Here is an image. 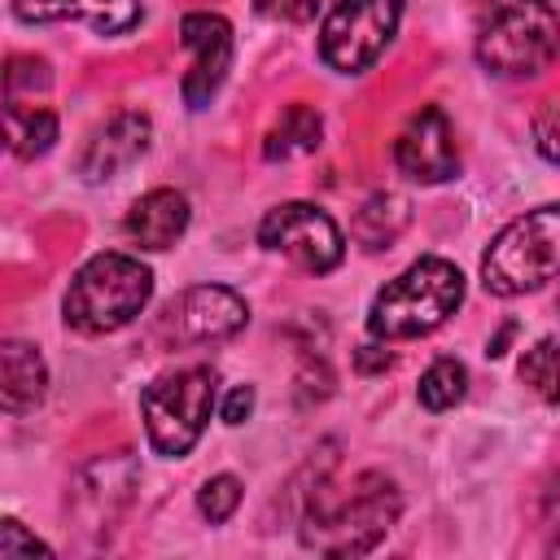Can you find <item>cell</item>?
Segmentation results:
<instances>
[{
	"instance_id": "cell-3",
	"label": "cell",
	"mask_w": 560,
	"mask_h": 560,
	"mask_svg": "<svg viewBox=\"0 0 560 560\" xmlns=\"http://www.w3.org/2000/svg\"><path fill=\"white\" fill-rule=\"evenodd\" d=\"M153 298V271L131 254H92L61 302V315L83 337H105L127 328Z\"/></svg>"
},
{
	"instance_id": "cell-21",
	"label": "cell",
	"mask_w": 560,
	"mask_h": 560,
	"mask_svg": "<svg viewBox=\"0 0 560 560\" xmlns=\"http://www.w3.org/2000/svg\"><path fill=\"white\" fill-rule=\"evenodd\" d=\"M48 83H52V70H48V61L44 57H13L9 61V70H4V92H9V101H22V92H48Z\"/></svg>"
},
{
	"instance_id": "cell-12",
	"label": "cell",
	"mask_w": 560,
	"mask_h": 560,
	"mask_svg": "<svg viewBox=\"0 0 560 560\" xmlns=\"http://www.w3.org/2000/svg\"><path fill=\"white\" fill-rule=\"evenodd\" d=\"M149 136H153L149 114H140V109H122V114H114L105 127L92 131L88 149L79 153V175L92 179V184L114 179L118 171H127L131 162L144 158Z\"/></svg>"
},
{
	"instance_id": "cell-19",
	"label": "cell",
	"mask_w": 560,
	"mask_h": 560,
	"mask_svg": "<svg viewBox=\"0 0 560 560\" xmlns=\"http://www.w3.org/2000/svg\"><path fill=\"white\" fill-rule=\"evenodd\" d=\"M521 381L551 407H560V337H542L521 359Z\"/></svg>"
},
{
	"instance_id": "cell-8",
	"label": "cell",
	"mask_w": 560,
	"mask_h": 560,
	"mask_svg": "<svg viewBox=\"0 0 560 560\" xmlns=\"http://www.w3.org/2000/svg\"><path fill=\"white\" fill-rule=\"evenodd\" d=\"M258 241H262V249L293 258L311 276L332 271L346 254L341 228L311 201H284V206L267 210L262 223H258Z\"/></svg>"
},
{
	"instance_id": "cell-6",
	"label": "cell",
	"mask_w": 560,
	"mask_h": 560,
	"mask_svg": "<svg viewBox=\"0 0 560 560\" xmlns=\"http://www.w3.org/2000/svg\"><path fill=\"white\" fill-rule=\"evenodd\" d=\"M214 411V372L210 368H179L144 385L140 416L149 429V446L166 459H179L197 446Z\"/></svg>"
},
{
	"instance_id": "cell-23",
	"label": "cell",
	"mask_w": 560,
	"mask_h": 560,
	"mask_svg": "<svg viewBox=\"0 0 560 560\" xmlns=\"http://www.w3.org/2000/svg\"><path fill=\"white\" fill-rule=\"evenodd\" d=\"M534 149L560 166V105H547L538 118H534Z\"/></svg>"
},
{
	"instance_id": "cell-24",
	"label": "cell",
	"mask_w": 560,
	"mask_h": 560,
	"mask_svg": "<svg viewBox=\"0 0 560 560\" xmlns=\"http://www.w3.org/2000/svg\"><path fill=\"white\" fill-rule=\"evenodd\" d=\"M258 9L267 18H280V22H311L319 0H258Z\"/></svg>"
},
{
	"instance_id": "cell-13",
	"label": "cell",
	"mask_w": 560,
	"mask_h": 560,
	"mask_svg": "<svg viewBox=\"0 0 560 560\" xmlns=\"http://www.w3.org/2000/svg\"><path fill=\"white\" fill-rule=\"evenodd\" d=\"M22 22H83L96 35H122L140 22V0H13Z\"/></svg>"
},
{
	"instance_id": "cell-26",
	"label": "cell",
	"mask_w": 560,
	"mask_h": 560,
	"mask_svg": "<svg viewBox=\"0 0 560 560\" xmlns=\"http://www.w3.org/2000/svg\"><path fill=\"white\" fill-rule=\"evenodd\" d=\"M254 411V389L249 385H236L228 398H223V424H245Z\"/></svg>"
},
{
	"instance_id": "cell-18",
	"label": "cell",
	"mask_w": 560,
	"mask_h": 560,
	"mask_svg": "<svg viewBox=\"0 0 560 560\" xmlns=\"http://www.w3.org/2000/svg\"><path fill=\"white\" fill-rule=\"evenodd\" d=\"M416 394H420V402H424L429 411H451V407L464 402V394H468V372H464V363H459V359H438V363H429Z\"/></svg>"
},
{
	"instance_id": "cell-7",
	"label": "cell",
	"mask_w": 560,
	"mask_h": 560,
	"mask_svg": "<svg viewBox=\"0 0 560 560\" xmlns=\"http://www.w3.org/2000/svg\"><path fill=\"white\" fill-rule=\"evenodd\" d=\"M398 18L402 0H337L319 26V57L341 74H359L389 48Z\"/></svg>"
},
{
	"instance_id": "cell-9",
	"label": "cell",
	"mask_w": 560,
	"mask_h": 560,
	"mask_svg": "<svg viewBox=\"0 0 560 560\" xmlns=\"http://www.w3.org/2000/svg\"><path fill=\"white\" fill-rule=\"evenodd\" d=\"M245 324H249V306L241 293L223 284H197V289H184L162 311L158 332L175 346H214V341L236 337Z\"/></svg>"
},
{
	"instance_id": "cell-14",
	"label": "cell",
	"mask_w": 560,
	"mask_h": 560,
	"mask_svg": "<svg viewBox=\"0 0 560 560\" xmlns=\"http://www.w3.org/2000/svg\"><path fill=\"white\" fill-rule=\"evenodd\" d=\"M122 228L140 249H171L188 228V197L175 188H153L127 210Z\"/></svg>"
},
{
	"instance_id": "cell-10",
	"label": "cell",
	"mask_w": 560,
	"mask_h": 560,
	"mask_svg": "<svg viewBox=\"0 0 560 560\" xmlns=\"http://www.w3.org/2000/svg\"><path fill=\"white\" fill-rule=\"evenodd\" d=\"M179 35H184V48L192 52V66L179 83L184 105L206 109L214 101V92L223 88L228 66H232V26L219 13H188L179 22Z\"/></svg>"
},
{
	"instance_id": "cell-22",
	"label": "cell",
	"mask_w": 560,
	"mask_h": 560,
	"mask_svg": "<svg viewBox=\"0 0 560 560\" xmlns=\"http://www.w3.org/2000/svg\"><path fill=\"white\" fill-rule=\"evenodd\" d=\"M18 556H52L48 542H39L35 534H26L13 516L0 525V560H18Z\"/></svg>"
},
{
	"instance_id": "cell-25",
	"label": "cell",
	"mask_w": 560,
	"mask_h": 560,
	"mask_svg": "<svg viewBox=\"0 0 560 560\" xmlns=\"http://www.w3.org/2000/svg\"><path fill=\"white\" fill-rule=\"evenodd\" d=\"M542 534H547V551L560 556V481L542 499Z\"/></svg>"
},
{
	"instance_id": "cell-4",
	"label": "cell",
	"mask_w": 560,
	"mask_h": 560,
	"mask_svg": "<svg viewBox=\"0 0 560 560\" xmlns=\"http://www.w3.org/2000/svg\"><path fill=\"white\" fill-rule=\"evenodd\" d=\"M459 302H464L459 267L446 258H416L402 276H394L376 293V302L368 311V332L376 341L424 337L438 324H446V315H455Z\"/></svg>"
},
{
	"instance_id": "cell-17",
	"label": "cell",
	"mask_w": 560,
	"mask_h": 560,
	"mask_svg": "<svg viewBox=\"0 0 560 560\" xmlns=\"http://www.w3.org/2000/svg\"><path fill=\"white\" fill-rule=\"evenodd\" d=\"M319 136H324V122L311 105H289L280 114V122L267 131V144L262 153L276 162V158H293V153H315L319 149Z\"/></svg>"
},
{
	"instance_id": "cell-15",
	"label": "cell",
	"mask_w": 560,
	"mask_h": 560,
	"mask_svg": "<svg viewBox=\"0 0 560 560\" xmlns=\"http://www.w3.org/2000/svg\"><path fill=\"white\" fill-rule=\"evenodd\" d=\"M0 398H4V411L9 416H22L31 407L44 402L48 394V363L44 354L31 346V341H4L0 346Z\"/></svg>"
},
{
	"instance_id": "cell-1",
	"label": "cell",
	"mask_w": 560,
	"mask_h": 560,
	"mask_svg": "<svg viewBox=\"0 0 560 560\" xmlns=\"http://www.w3.org/2000/svg\"><path fill=\"white\" fill-rule=\"evenodd\" d=\"M477 61L499 79H534L560 57V13L547 0H472Z\"/></svg>"
},
{
	"instance_id": "cell-16",
	"label": "cell",
	"mask_w": 560,
	"mask_h": 560,
	"mask_svg": "<svg viewBox=\"0 0 560 560\" xmlns=\"http://www.w3.org/2000/svg\"><path fill=\"white\" fill-rule=\"evenodd\" d=\"M4 136H9V149L18 158H44L57 140V114L39 109V105L9 101L4 105Z\"/></svg>"
},
{
	"instance_id": "cell-20",
	"label": "cell",
	"mask_w": 560,
	"mask_h": 560,
	"mask_svg": "<svg viewBox=\"0 0 560 560\" xmlns=\"http://www.w3.org/2000/svg\"><path fill=\"white\" fill-rule=\"evenodd\" d=\"M236 503H241V481H236L232 472H219V477H210V481L197 490V512H201L210 525H223V521L236 512Z\"/></svg>"
},
{
	"instance_id": "cell-11",
	"label": "cell",
	"mask_w": 560,
	"mask_h": 560,
	"mask_svg": "<svg viewBox=\"0 0 560 560\" xmlns=\"http://www.w3.org/2000/svg\"><path fill=\"white\" fill-rule=\"evenodd\" d=\"M394 162L407 179L416 184H442L459 171V149H455V127L438 105H424L411 114L402 136L394 140Z\"/></svg>"
},
{
	"instance_id": "cell-5",
	"label": "cell",
	"mask_w": 560,
	"mask_h": 560,
	"mask_svg": "<svg viewBox=\"0 0 560 560\" xmlns=\"http://www.w3.org/2000/svg\"><path fill=\"white\" fill-rule=\"evenodd\" d=\"M481 280L499 298H521L560 280V201L512 219L481 258Z\"/></svg>"
},
{
	"instance_id": "cell-2",
	"label": "cell",
	"mask_w": 560,
	"mask_h": 560,
	"mask_svg": "<svg viewBox=\"0 0 560 560\" xmlns=\"http://www.w3.org/2000/svg\"><path fill=\"white\" fill-rule=\"evenodd\" d=\"M398 512L402 499L394 481H385L381 472H359L354 486L341 494L315 490L302 516V542L324 556H363L394 529Z\"/></svg>"
}]
</instances>
